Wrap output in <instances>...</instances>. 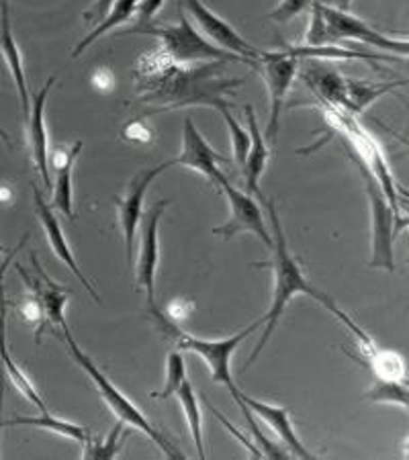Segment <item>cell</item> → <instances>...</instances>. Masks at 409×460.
Masks as SVG:
<instances>
[{"label":"cell","mask_w":409,"mask_h":460,"mask_svg":"<svg viewBox=\"0 0 409 460\" xmlns=\"http://www.w3.org/2000/svg\"><path fill=\"white\" fill-rule=\"evenodd\" d=\"M178 402L184 411V418H187V428L189 434L192 436V442H195L199 458H205V444H203V413H200V405L197 399V393L192 389L191 381L187 378L181 385V389L176 391Z\"/></svg>","instance_id":"cell-26"},{"label":"cell","mask_w":409,"mask_h":460,"mask_svg":"<svg viewBox=\"0 0 409 460\" xmlns=\"http://www.w3.org/2000/svg\"><path fill=\"white\" fill-rule=\"evenodd\" d=\"M205 405H207V407H209V410L213 411V415H215V418H218V420L221 421V424H223V426H226V428L229 429V432H232V434H234V436L237 438V440H240V442L244 444V447H245V448H248V450H250V455H254L256 458H264V452H262V450H258V448L254 447V444H252V442H248V440H245V438H244V436H242L240 432H237V429L234 428V424H232V421H227V418H226V415H221V413H219V410H218V407H213V405H211L209 402H207V399H205Z\"/></svg>","instance_id":"cell-36"},{"label":"cell","mask_w":409,"mask_h":460,"mask_svg":"<svg viewBox=\"0 0 409 460\" xmlns=\"http://www.w3.org/2000/svg\"><path fill=\"white\" fill-rule=\"evenodd\" d=\"M359 164V170L367 189V197L370 203V269H381L387 272L396 270V254H393V242H396L397 229L405 227L407 221L397 219L396 211L391 209L389 201L385 199V192L378 187L375 176L369 172V168L362 164L356 154H351Z\"/></svg>","instance_id":"cell-6"},{"label":"cell","mask_w":409,"mask_h":460,"mask_svg":"<svg viewBox=\"0 0 409 460\" xmlns=\"http://www.w3.org/2000/svg\"><path fill=\"white\" fill-rule=\"evenodd\" d=\"M305 83L314 88L317 96H322L330 107L342 109L348 113V101H346V78H342L336 70L319 68L317 64L305 70L303 74Z\"/></svg>","instance_id":"cell-22"},{"label":"cell","mask_w":409,"mask_h":460,"mask_svg":"<svg viewBox=\"0 0 409 460\" xmlns=\"http://www.w3.org/2000/svg\"><path fill=\"white\" fill-rule=\"evenodd\" d=\"M227 62L176 64L160 49L141 56L133 70L141 102L152 105V113L187 107H211L221 111L232 107L236 88L242 78H227L223 66Z\"/></svg>","instance_id":"cell-1"},{"label":"cell","mask_w":409,"mask_h":460,"mask_svg":"<svg viewBox=\"0 0 409 460\" xmlns=\"http://www.w3.org/2000/svg\"><path fill=\"white\" fill-rule=\"evenodd\" d=\"M123 136L128 137V139H131V142H139V144H146V142H150V139H152L150 129L146 128L141 119H136V121L129 123L128 128H125Z\"/></svg>","instance_id":"cell-38"},{"label":"cell","mask_w":409,"mask_h":460,"mask_svg":"<svg viewBox=\"0 0 409 460\" xmlns=\"http://www.w3.org/2000/svg\"><path fill=\"white\" fill-rule=\"evenodd\" d=\"M150 311V315L154 317V323L156 328H158L164 336L173 340L176 344L178 350H189V352H195L197 356H200L207 362V367L211 370V378L213 383L223 385V387H227L229 393H232V397L240 405V410L244 413L245 421H248V426L252 429V434H254L256 440L260 442V447H262L264 456H271V458H282L285 455L274 447V444L266 438L262 432H260L254 418H252V411L248 407L244 405V402L240 399V389L234 385V378H232V354L237 346H240L245 338H250V333H254L256 328L260 325H264V317H260L258 322H254L248 328L234 333V336L229 338H223V340H203V338H197V336H191L184 330L178 328V325L170 319L166 314H162L158 309V305H152L147 307Z\"/></svg>","instance_id":"cell-3"},{"label":"cell","mask_w":409,"mask_h":460,"mask_svg":"<svg viewBox=\"0 0 409 460\" xmlns=\"http://www.w3.org/2000/svg\"><path fill=\"white\" fill-rule=\"evenodd\" d=\"M0 137H3V142H4L6 146H9V147H11V137H9V136H6V131L3 129V125H0Z\"/></svg>","instance_id":"cell-41"},{"label":"cell","mask_w":409,"mask_h":460,"mask_svg":"<svg viewBox=\"0 0 409 460\" xmlns=\"http://www.w3.org/2000/svg\"><path fill=\"white\" fill-rule=\"evenodd\" d=\"M141 35H154L160 40V51L176 64H200V62H242L252 66V62L236 54L221 49L205 40L191 23L189 17L181 13L176 25H147Z\"/></svg>","instance_id":"cell-5"},{"label":"cell","mask_w":409,"mask_h":460,"mask_svg":"<svg viewBox=\"0 0 409 460\" xmlns=\"http://www.w3.org/2000/svg\"><path fill=\"white\" fill-rule=\"evenodd\" d=\"M56 78H48V83L31 99V111L27 115V133L29 146H31V155L35 162L37 172L41 174L46 189L51 190V176H49V150H48V129H46V102L48 96L54 88Z\"/></svg>","instance_id":"cell-15"},{"label":"cell","mask_w":409,"mask_h":460,"mask_svg":"<svg viewBox=\"0 0 409 460\" xmlns=\"http://www.w3.org/2000/svg\"><path fill=\"white\" fill-rule=\"evenodd\" d=\"M405 83H367V80H354L346 78V101H348V113L351 115H362L377 99L396 91V88L404 86Z\"/></svg>","instance_id":"cell-23"},{"label":"cell","mask_w":409,"mask_h":460,"mask_svg":"<svg viewBox=\"0 0 409 460\" xmlns=\"http://www.w3.org/2000/svg\"><path fill=\"white\" fill-rule=\"evenodd\" d=\"M184 9L191 14V19L195 21L197 31L215 43L218 48H223L229 54H236L244 59L252 62V66L258 64L260 49L250 46L244 37L236 31V29L223 21L219 14H215L209 6H207L203 0H182Z\"/></svg>","instance_id":"cell-10"},{"label":"cell","mask_w":409,"mask_h":460,"mask_svg":"<svg viewBox=\"0 0 409 460\" xmlns=\"http://www.w3.org/2000/svg\"><path fill=\"white\" fill-rule=\"evenodd\" d=\"M6 426H33V428H41L48 429L51 434L70 438L74 442H84L88 432L78 424H72L68 420H59L56 415H51L49 410H41V415L37 418H13L6 420Z\"/></svg>","instance_id":"cell-27"},{"label":"cell","mask_w":409,"mask_h":460,"mask_svg":"<svg viewBox=\"0 0 409 460\" xmlns=\"http://www.w3.org/2000/svg\"><path fill=\"white\" fill-rule=\"evenodd\" d=\"M322 13L325 19V31H327V41H340V40H351L364 43V46H370L375 49H381L383 54L405 58L409 51L407 40H396V37H389L377 29L370 27L367 21L354 17L348 11H338L332 9V6L322 4Z\"/></svg>","instance_id":"cell-8"},{"label":"cell","mask_w":409,"mask_h":460,"mask_svg":"<svg viewBox=\"0 0 409 460\" xmlns=\"http://www.w3.org/2000/svg\"><path fill=\"white\" fill-rule=\"evenodd\" d=\"M4 252H6V248L3 246V243H0V256H3V254H4ZM0 264H3V260H0Z\"/></svg>","instance_id":"cell-42"},{"label":"cell","mask_w":409,"mask_h":460,"mask_svg":"<svg viewBox=\"0 0 409 460\" xmlns=\"http://www.w3.org/2000/svg\"><path fill=\"white\" fill-rule=\"evenodd\" d=\"M187 381V365L181 352L170 350L166 356V376H164V387L158 393H152V399H170L176 395L181 385Z\"/></svg>","instance_id":"cell-31"},{"label":"cell","mask_w":409,"mask_h":460,"mask_svg":"<svg viewBox=\"0 0 409 460\" xmlns=\"http://www.w3.org/2000/svg\"><path fill=\"white\" fill-rule=\"evenodd\" d=\"M164 0H138L136 11H133V25L125 29V35H141V31L147 25L154 23V17L158 14V11L162 9Z\"/></svg>","instance_id":"cell-33"},{"label":"cell","mask_w":409,"mask_h":460,"mask_svg":"<svg viewBox=\"0 0 409 460\" xmlns=\"http://www.w3.org/2000/svg\"><path fill=\"white\" fill-rule=\"evenodd\" d=\"M80 152H82V142H76L72 147H58L54 152V158H51V164H54V172H56L54 184H51V192H54L51 207L62 211L70 221L76 219V215H74V205H72L74 203L72 172Z\"/></svg>","instance_id":"cell-19"},{"label":"cell","mask_w":409,"mask_h":460,"mask_svg":"<svg viewBox=\"0 0 409 460\" xmlns=\"http://www.w3.org/2000/svg\"><path fill=\"white\" fill-rule=\"evenodd\" d=\"M319 3L325 6H332V9H338V11H348L351 9L352 0H319Z\"/></svg>","instance_id":"cell-39"},{"label":"cell","mask_w":409,"mask_h":460,"mask_svg":"<svg viewBox=\"0 0 409 460\" xmlns=\"http://www.w3.org/2000/svg\"><path fill=\"white\" fill-rule=\"evenodd\" d=\"M136 4H138V0H115V3L111 4L109 13L105 14V19H102L101 23L93 29V33H88L84 40H80L78 46L74 48L72 58H78L84 54V51L91 48L96 40H101L102 35H107L109 31H113V29L121 27L125 23H129V21L133 19Z\"/></svg>","instance_id":"cell-25"},{"label":"cell","mask_w":409,"mask_h":460,"mask_svg":"<svg viewBox=\"0 0 409 460\" xmlns=\"http://www.w3.org/2000/svg\"><path fill=\"white\" fill-rule=\"evenodd\" d=\"M173 168V160L162 162L158 166L144 168L131 178L128 190L123 197L117 199V211H119V226H121L125 250H128V262L133 264V243H136L138 227L141 224V213H144V201L146 192L152 187V182L162 172Z\"/></svg>","instance_id":"cell-11"},{"label":"cell","mask_w":409,"mask_h":460,"mask_svg":"<svg viewBox=\"0 0 409 460\" xmlns=\"http://www.w3.org/2000/svg\"><path fill=\"white\" fill-rule=\"evenodd\" d=\"M33 203H35V213H37V217H40V221H41L43 232H46V235H48V242H49V246H51V252H54V256H58L59 260H62V262L68 266V269L74 274H76V279L80 280V285L84 287L86 291L93 295V299L96 303H101L99 293H96L94 287L88 283V279L84 277V272L80 270L76 258H74V254H72V250L68 246V240H66V235L62 232V226H59V221H58V215L54 213V207L46 203V199L41 197V190L37 189L35 184H33Z\"/></svg>","instance_id":"cell-16"},{"label":"cell","mask_w":409,"mask_h":460,"mask_svg":"<svg viewBox=\"0 0 409 460\" xmlns=\"http://www.w3.org/2000/svg\"><path fill=\"white\" fill-rule=\"evenodd\" d=\"M367 367L373 370L375 376L378 378H404L405 365L404 358L397 352L383 350V348H375L373 352L367 354Z\"/></svg>","instance_id":"cell-30"},{"label":"cell","mask_w":409,"mask_h":460,"mask_svg":"<svg viewBox=\"0 0 409 460\" xmlns=\"http://www.w3.org/2000/svg\"><path fill=\"white\" fill-rule=\"evenodd\" d=\"M258 70L262 72L266 88H269V101H271V117L269 125H266V137H269L271 146L277 144L279 128H280V111L285 107V99L291 84L299 70V59L289 54L287 49L282 51H262L258 56Z\"/></svg>","instance_id":"cell-7"},{"label":"cell","mask_w":409,"mask_h":460,"mask_svg":"<svg viewBox=\"0 0 409 460\" xmlns=\"http://www.w3.org/2000/svg\"><path fill=\"white\" fill-rule=\"evenodd\" d=\"M327 43V31H325V19L322 13V3L314 0L311 4V19L307 27V35H305V46H324Z\"/></svg>","instance_id":"cell-34"},{"label":"cell","mask_w":409,"mask_h":460,"mask_svg":"<svg viewBox=\"0 0 409 460\" xmlns=\"http://www.w3.org/2000/svg\"><path fill=\"white\" fill-rule=\"evenodd\" d=\"M364 399H367V402H373V403H396L401 407L409 405L405 381L401 383L399 378H378L377 376L375 385L367 391Z\"/></svg>","instance_id":"cell-29"},{"label":"cell","mask_w":409,"mask_h":460,"mask_svg":"<svg viewBox=\"0 0 409 460\" xmlns=\"http://www.w3.org/2000/svg\"><path fill=\"white\" fill-rule=\"evenodd\" d=\"M221 164H229L226 155L215 152L211 144L200 136L197 125L192 123V119L187 117L182 125V150L178 154V158L173 160V166H184L195 172L203 174L207 181L219 184L226 174L221 172Z\"/></svg>","instance_id":"cell-12"},{"label":"cell","mask_w":409,"mask_h":460,"mask_svg":"<svg viewBox=\"0 0 409 460\" xmlns=\"http://www.w3.org/2000/svg\"><path fill=\"white\" fill-rule=\"evenodd\" d=\"M4 328H6V296H4L3 283H0V367H3L0 370H3L4 375H9L13 385L21 391V395H23L27 402H31L35 407H40V411L48 410L46 403H43V399L40 397V393L35 391L33 383L29 381L23 370L14 365L13 356L9 352V344H6V330Z\"/></svg>","instance_id":"cell-21"},{"label":"cell","mask_w":409,"mask_h":460,"mask_svg":"<svg viewBox=\"0 0 409 460\" xmlns=\"http://www.w3.org/2000/svg\"><path fill=\"white\" fill-rule=\"evenodd\" d=\"M168 201L162 199V201L156 203L150 209V217H147V224L144 234H141V246L138 252V262H136V277H138V288L146 293V303L147 307L156 305L154 293H156V270H158V260H160V221L162 215L166 211Z\"/></svg>","instance_id":"cell-13"},{"label":"cell","mask_w":409,"mask_h":460,"mask_svg":"<svg viewBox=\"0 0 409 460\" xmlns=\"http://www.w3.org/2000/svg\"><path fill=\"white\" fill-rule=\"evenodd\" d=\"M311 4H314V0H280L277 9L269 13V19L277 21V23H289L297 14L311 9Z\"/></svg>","instance_id":"cell-35"},{"label":"cell","mask_w":409,"mask_h":460,"mask_svg":"<svg viewBox=\"0 0 409 460\" xmlns=\"http://www.w3.org/2000/svg\"><path fill=\"white\" fill-rule=\"evenodd\" d=\"M289 54L295 56L297 59H364V62H399L401 58L389 56V54H367V51L360 49H346V48H336V46H293L285 48Z\"/></svg>","instance_id":"cell-24"},{"label":"cell","mask_w":409,"mask_h":460,"mask_svg":"<svg viewBox=\"0 0 409 460\" xmlns=\"http://www.w3.org/2000/svg\"><path fill=\"white\" fill-rule=\"evenodd\" d=\"M240 399L252 413H256L258 418L262 420L264 424L269 426L282 442H285V447L291 450L293 456L314 458V455H311V452L303 447L299 436H297L293 421H291V415H289L287 407H279V405L260 402V399H252L248 395H244L242 391H240Z\"/></svg>","instance_id":"cell-17"},{"label":"cell","mask_w":409,"mask_h":460,"mask_svg":"<svg viewBox=\"0 0 409 460\" xmlns=\"http://www.w3.org/2000/svg\"><path fill=\"white\" fill-rule=\"evenodd\" d=\"M219 189L226 192L227 203H229V219L223 226H218L213 229L215 235H221L223 240H232L234 235L240 234H252L256 235L266 248H272V234L266 227L264 213L260 209V205L254 201V197H250L248 192H242L236 189L232 182L227 181V176L219 182Z\"/></svg>","instance_id":"cell-9"},{"label":"cell","mask_w":409,"mask_h":460,"mask_svg":"<svg viewBox=\"0 0 409 460\" xmlns=\"http://www.w3.org/2000/svg\"><path fill=\"white\" fill-rule=\"evenodd\" d=\"M27 242V235L23 237V240H21V243H19V246L17 248H14L13 252H9V258H6L4 260V262L3 264H0V283H3V279H4V272H6V269H9V262H11V260L14 258V254H17V252L21 250V246H23V243Z\"/></svg>","instance_id":"cell-40"},{"label":"cell","mask_w":409,"mask_h":460,"mask_svg":"<svg viewBox=\"0 0 409 460\" xmlns=\"http://www.w3.org/2000/svg\"><path fill=\"white\" fill-rule=\"evenodd\" d=\"M62 332H64L66 348H68V352H70V356L74 358V362H76V365L82 370H84L88 376H91V381L94 383V387H96V391H99V395L102 397V402H105L109 410L117 415V420L121 421L123 426H131V428L139 429L141 434H146L166 456H170V458H184L182 452L178 450L173 442H168L166 438H164V434L160 432V429L156 428L154 424H150V420H147L146 415L141 413L138 407L133 405L129 399L125 397L123 393L115 387L113 383L109 381V376L102 373L99 367L94 365L91 356L80 350L78 344L74 342V338H72V333L68 330V325H64Z\"/></svg>","instance_id":"cell-4"},{"label":"cell","mask_w":409,"mask_h":460,"mask_svg":"<svg viewBox=\"0 0 409 460\" xmlns=\"http://www.w3.org/2000/svg\"><path fill=\"white\" fill-rule=\"evenodd\" d=\"M0 54H3L6 68L11 72L14 86H17L19 96H21V107H23V113L27 119L29 111H31V96H29V88H27L23 56H21V49L13 37L9 4H6V0H0Z\"/></svg>","instance_id":"cell-18"},{"label":"cell","mask_w":409,"mask_h":460,"mask_svg":"<svg viewBox=\"0 0 409 460\" xmlns=\"http://www.w3.org/2000/svg\"><path fill=\"white\" fill-rule=\"evenodd\" d=\"M260 201L264 203L266 211L271 213V227H272V260L271 262H260L256 264L258 269H271L272 270V277H274V291H272V303H271V309L266 311L264 315V333L262 338L258 340V344L254 348V352L250 354V360L245 362V368L250 365H254L258 360V356L262 354L264 346L269 344L271 336L274 333V328H277L282 314H285V309L289 303L295 295H307L311 299L322 303L325 309H330L333 315H336L342 323L346 322L348 315L344 311H340L336 303H333L330 296L324 295L322 291H317L316 287H311L307 283V279H305V274L301 270V266L297 260L291 256V252L287 248V240H285V234H282V226H280V219L277 215V209H274V203L272 201H266L262 192L258 195Z\"/></svg>","instance_id":"cell-2"},{"label":"cell","mask_w":409,"mask_h":460,"mask_svg":"<svg viewBox=\"0 0 409 460\" xmlns=\"http://www.w3.org/2000/svg\"><path fill=\"white\" fill-rule=\"evenodd\" d=\"M129 432H123V424L117 420V424L105 438H88L82 442L84 450H82V458H117L123 452L125 438Z\"/></svg>","instance_id":"cell-28"},{"label":"cell","mask_w":409,"mask_h":460,"mask_svg":"<svg viewBox=\"0 0 409 460\" xmlns=\"http://www.w3.org/2000/svg\"><path fill=\"white\" fill-rule=\"evenodd\" d=\"M219 113L223 115V121H226L227 129H229V137H232V150H234V164H237V168L244 166L245 162V155L250 152V131H245L240 123H237V119L232 115V111L229 107H223Z\"/></svg>","instance_id":"cell-32"},{"label":"cell","mask_w":409,"mask_h":460,"mask_svg":"<svg viewBox=\"0 0 409 460\" xmlns=\"http://www.w3.org/2000/svg\"><path fill=\"white\" fill-rule=\"evenodd\" d=\"M29 260H31L33 264V274H29L21 264H17V272L21 274V279H23L25 287L37 296V301L41 303L43 311H46L48 323L64 328V325H68L66 323V315H64L66 305H68V299H70L68 291L48 277V272L41 269L40 262H37L35 252H31Z\"/></svg>","instance_id":"cell-14"},{"label":"cell","mask_w":409,"mask_h":460,"mask_svg":"<svg viewBox=\"0 0 409 460\" xmlns=\"http://www.w3.org/2000/svg\"><path fill=\"white\" fill-rule=\"evenodd\" d=\"M115 0H94V3L91 4V9L82 13V17H84V21H88V23H96L99 25L102 19H105V14L109 13L111 4H113Z\"/></svg>","instance_id":"cell-37"},{"label":"cell","mask_w":409,"mask_h":460,"mask_svg":"<svg viewBox=\"0 0 409 460\" xmlns=\"http://www.w3.org/2000/svg\"><path fill=\"white\" fill-rule=\"evenodd\" d=\"M245 121H248V131H250V152L245 155V162L242 166V174H244V181H245V190H248V195H260V187H258V181L260 176L264 174L266 164H269V144H266V139L262 136V131L258 128V119L254 109L252 105H245Z\"/></svg>","instance_id":"cell-20"}]
</instances>
